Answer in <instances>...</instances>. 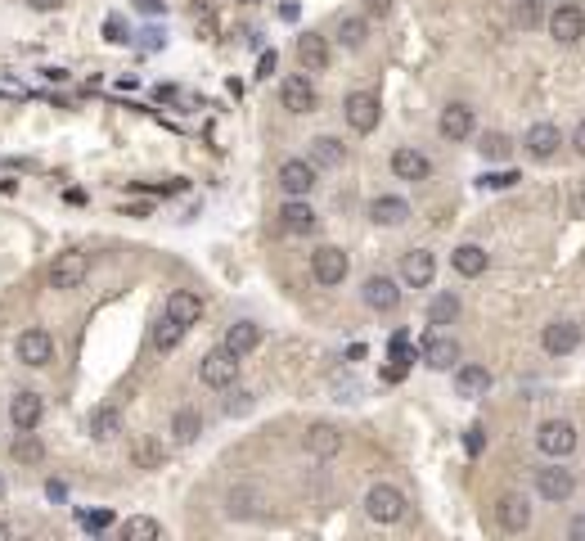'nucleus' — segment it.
I'll list each match as a JSON object with an SVG mask.
<instances>
[{
	"label": "nucleus",
	"mask_w": 585,
	"mask_h": 541,
	"mask_svg": "<svg viewBox=\"0 0 585 541\" xmlns=\"http://www.w3.org/2000/svg\"><path fill=\"white\" fill-rule=\"evenodd\" d=\"M405 510H410V501H405V492L401 487H392V483H374L369 492H365V515L374 519V524H401L405 519Z\"/></svg>",
	"instance_id": "nucleus-1"
},
{
	"label": "nucleus",
	"mask_w": 585,
	"mask_h": 541,
	"mask_svg": "<svg viewBox=\"0 0 585 541\" xmlns=\"http://www.w3.org/2000/svg\"><path fill=\"white\" fill-rule=\"evenodd\" d=\"M86 275H91V253H82V249H68V253H59L50 270H45V280H50V289H59V293H73V289H82L86 284Z\"/></svg>",
	"instance_id": "nucleus-2"
},
{
	"label": "nucleus",
	"mask_w": 585,
	"mask_h": 541,
	"mask_svg": "<svg viewBox=\"0 0 585 541\" xmlns=\"http://www.w3.org/2000/svg\"><path fill=\"white\" fill-rule=\"evenodd\" d=\"M572 492H577V474L568 469V465H541L536 469V497L541 501H550V506H563V501H572Z\"/></svg>",
	"instance_id": "nucleus-3"
},
{
	"label": "nucleus",
	"mask_w": 585,
	"mask_h": 541,
	"mask_svg": "<svg viewBox=\"0 0 585 541\" xmlns=\"http://www.w3.org/2000/svg\"><path fill=\"white\" fill-rule=\"evenodd\" d=\"M536 447H541V456H550V460L572 456V451H577V424H572V419H545V424L536 428Z\"/></svg>",
	"instance_id": "nucleus-4"
},
{
	"label": "nucleus",
	"mask_w": 585,
	"mask_h": 541,
	"mask_svg": "<svg viewBox=\"0 0 585 541\" xmlns=\"http://www.w3.org/2000/svg\"><path fill=\"white\" fill-rule=\"evenodd\" d=\"M545 27H550V36H554L559 45H577V41L585 36V9L577 5V0H563V5L550 9Z\"/></svg>",
	"instance_id": "nucleus-5"
},
{
	"label": "nucleus",
	"mask_w": 585,
	"mask_h": 541,
	"mask_svg": "<svg viewBox=\"0 0 585 541\" xmlns=\"http://www.w3.org/2000/svg\"><path fill=\"white\" fill-rule=\"evenodd\" d=\"M199 379L208 384V389H217V393H226L239 384V357L226 352V348H212L203 361H199Z\"/></svg>",
	"instance_id": "nucleus-6"
},
{
	"label": "nucleus",
	"mask_w": 585,
	"mask_h": 541,
	"mask_svg": "<svg viewBox=\"0 0 585 541\" xmlns=\"http://www.w3.org/2000/svg\"><path fill=\"white\" fill-rule=\"evenodd\" d=\"M343 118H347L351 132L369 135L374 127H378V118H383V104H378L374 91H351L347 100H343Z\"/></svg>",
	"instance_id": "nucleus-7"
},
{
	"label": "nucleus",
	"mask_w": 585,
	"mask_h": 541,
	"mask_svg": "<svg viewBox=\"0 0 585 541\" xmlns=\"http://www.w3.org/2000/svg\"><path fill=\"white\" fill-rule=\"evenodd\" d=\"M302 447H307V456H316V460H334V456L343 451V428L329 424V419H316V424H307Z\"/></svg>",
	"instance_id": "nucleus-8"
},
{
	"label": "nucleus",
	"mask_w": 585,
	"mask_h": 541,
	"mask_svg": "<svg viewBox=\"0 0 585 541\" xmlns=\"http://www.w3.org/2000/svg\"><path fill=\"white\" fill-rule=\"evenodd\" d=\"M585 330L577 320H550L545 330H541V348L550 352V357H572L577 348H581Z\"/></svg>",
	"instance_id": "nucleus-9"
},
{
	"label": "nucleus",
	"mask_w": 585,
	"mask_h": 541,
	"mask_svg": "<svg viewBox=\"0 0 585 541\" xmlns=\"http://www.w3.org/2000/svg\"><path fill=\"white\" fill-rule=\"evenodd\" d=\"M279 190H284L288 199H307V194L316 190V162H311V158H288V162H279Z\"/></svg>",
	"instance_id": "nucleus-10"
},
{
	"label": "nucleus",
	"mask_w": 585,
	"mask_h": 541,
	"mask_svg": "<svg viewBox=\"0 0 585 541\" xmlns=\"http://www.w3.org/2000/svg\"><path fill=\"white\" fill-rule=\"evenodd\" d=\"M14 352H18V361H23V366H50V361H54V339H50V330L32 325V330H23V334H18Z\"/></svg>",
	"instance_id": "nucleus-11"
},
{
	"label": "nucleus",
	"mask_w": 585,
	"mask_h": 541,
	"mask_svg": "<svg viewBox=\"0 0 585 541\" xmlns=\"http://www.w3.org/2000/svg\"><path fill=\"white\" fill-rule=\"evenodd\" d=\"M460 343L451 339V334H428L424 339V348H419V361L428 366V370H460Z\"/></svg>",
	"instance_id": "nucleus-12"
},
{
	"label": "nucleus",
	"mask_w": 585,
	"mask_h": 541,
	"mask_svg": "<svg viewBox=\"0 0 585 541\" xmlns=\"http://www.w3.org/2000/svg\"><path fill=\"white\" fill-rule=\"evenodd\" d=\"M360 298H365V307L378 311V316H387V311L401 307V289H396L392 275H369V280L360 284Z\"/></svg>",
	"instance_id": "nucleus-13"
},
{
	"label": "nucleus",
	"mask_w": 585,
	"mask_h": 541,
	"mask_svg": "<svg viewBox=\"0 0 585 541\" xmlns=\"http://www.w3.org/2000/svg\"><path fill=\"white\" fill-rule=\"evenodd\" d=\"M495 524H500L504 533H527V528H531V501H527L522 492H504V497L495 501Z\"/></svg>",
	"instance_id": "nucleus-14"
},
{
	"label": "nucleus",
	"mask_w": 585,
	"mask_h": 541,
	"mask_svg": "<svg viewBox=\"0 0 585 541\" xmlns=\"http://www.w3.org/2000/svg\"><path fill=\"white\" fill-rule=\"evenodd\" d=\"M311 275H316V284H325V289L343 284V280H347V253L334 249V244L316 249V253H311Z\"/></svg>",
	"instance_id": "nucleus-15"
},
{
	"label": "nucleus",
	"mask_w": 585,
	"mask_h": 541,
	"mask_svg": "<svg viewBox=\"0 0 585 541\" xmlns=\"http://www.w3.org/2000/svg\"><path fill=\"white\" fill-rule=\"evenodd\" d=\"M559 144H563V132H559L554 123H536V127H527V135H522V149H527V158H536V162H550V158L559 153Z\"/></svg>",
	"instance_id": "nucleus-16"
},
{
	"label": "nucleus",
	"mask_w": 585,
	"mask_h": 541,
	"mask_svg": "<svg viewBox=\"0 0 585 541\" xmlns=\"http://www.w3.org/2000/svg\"><path fill=\"white\" fill-rule=\"evenodd\" d=\"M437 280V258L428 253V249H410L405 258H401V284H410V289H428Z\"/></svg>",
	"instance_id": "nucleus-17"
},
{
	"label": "nucleus",
	"mask_w": 585,
	"mask_h": 541,
	"mask_svg": "<svg viewBox=\"0 0 585 541\" xmlns=\"http://www.w3.org/2000/svg\"><path fill=\"white\" fill-rule=\"evenodd\" d=\"M297 59H302L307 73H325L329 59H334L329 36H325V32H302V36H297Z\"/></svg>",
	"instance_id": "nucleus-18"
},
{
	"label": "nucleus",
	"mask_w": 585,
	"mask_h": 541,
	"mask_svg": "<svg viewBox=\"0 0 585 541\" xmlns=\"http://www.w3.org/2000/svg\"><path fill=\"white\" fill-rule=\"evenodd\" d=\"M279 100H284V109L288 113H297V118H307V113H316V86L307 82V77H284V86H279Z\"/></svg>",
	"instance_id": "nucleus-19"
},
{
	"label": "nucleus",
	"mask_w": 585,
	"mask_h": 541,
	"mask_svg": "<svg viewBox=\"0 0 585 541\" xmlns=\"http://www.w3.org/2000/svg\"><path fill=\"white\" fill-rule=\"evenodd\" d=\"M392 176H396V181H428V176H433V158H428L424 149H410V144H405V149L392 153Z\"/></svg>",
	"instance_id": "nucleus-20"
},
{
	"label": "nucleus",
	"mask_w": 585,
	"mask_h": 541,
	"mask_svg": "<svg viewBox=\"0 0 585 541\" xmlns=\"http://www.w3.org/2000/svg\"><path fill=\"white\" fill-rule=\"evenodd\" d=\"M279 226H284V235H311V231L320 226V212H316L307 199H288V203L279 208Z\"/></svg>",
	"instance_id": "nucleus-21"
},
{
	"label": "nucleus",
	"mask_w": 585,
	"mask_h": 541,
	"mask_svg": "<svg viewBox=\"0 0 585 541\" xmlns=\"http://www.w3.org/2000/svg\"><path fill=\"white\" fill-rule=\"evenodd\" d=\"M437 132L446 135V140H468V135L477 132V118H473V109L468 104H446L442 109V118H437Z\"/></svg>",
	"instance_id": "nucleus-22"
},
{
	"label": "nucleus",
	"mask_w": 585,
	"mask_h": 541,
	"mask_svg": "<svg viewBox=\"0 0 585 541\" xmlns=\"http://www.w3.org/2000/svg\"><path fill=\"white\" fill-rule=\"evenodd\" d=\"M167 316L190 330V325H199V316H203V298H199L194 289H171V293H167Z\"/></svg>",
	"instance_id": "nucleus-23"
},
{
	"label": "nucleus",
	"mask_w": 585,
	"mask_h": 541,
	"mask_svg": "<svg viewBox=\"0 0 585 541\" xmlns=\"http://www.w3.org/2000/svg\"><path fill=\"white\" fill-rule=\"evenodd\" d=\"M369 221H374V226H405V221H410V203H405L401 194H378V199L369 203Z\"/></svg>",
	"instance_id": "nucleus-24"
},
{
	"label": "nucleus",
	"mask_w": 585,
	"mask_h": 541,
	"mask_svg": "<svg viewBox=\"0 0 585 541\" xmlns=\"http://www.w3.org/2000/svg\"><path fill=\"white\" fill-rule=\"evenodd\" d=\"M486 393H491V370H486V366H460V370H455V398L477 402V398H486Z\"/></svg>",
	"instance_id": "nucleus-25"
},
{
	"label": "nucleus",
	"mask_w": 585,
	"mask_h": 541,
	"mask_svg": "<svg viewBox=\"0 0 585 541\" xmlns=\"http://www.w3.org/2000/svg\"><path fill=\"white\" fill-rule=\"evenodd\" d=\"M41 415H45V398L41 393H14V402H9V419H14V428H36L41 424Z\"/></svg>",
	"instance_id": "nucleus-26"
},
{
	"label": "nucleus",
	"mask_w": 585,
	"mask_h": 541,
	"mask_svg": "<svg viewBox=\"0 0 585 541\" xmlns=\"http://www.w3.org/2000/svg\"><path fill=\"white\" fill-rule=\"evenodd\" d=\"M261 325H252V320H234L230 330H226V352H234V357H252L257 348H261Z\"/></svg>",
	"instance_id": "nucleus-27"
},
{
	"label": "nucleus",
	"mask_w": 585,
	"mask_h": 541,
	"mask_svg": "<svg viewBox=\"0 0 585 541\" xmlns=\"http://www.w3.org/2000/svg\"><path fill=\"white\" fill-rule=\"evenodd\" d=\"M307 158L316 162V172H320V167H343V162H347V144H343L338 135H316L311 149H307Z\"/></svg>",
	"instance_id": "nucleus-28"
},
{
	"label": "nucleus",
	"mask_w": 585,
	"mask_h": 541,
	"mask_svg": "<svg viewBox=\"0 0 585 541\" xmlns=\"http://www.w3.org/2000/svg\"><path fill=\"white\" fill-rule=\"evenodd\" d=\"M9 456H14L18 465H41V460H45V442H41V433H36V428H18V433H14V442H9Z\"/></svg>",
	"instance_id": "nucleus-29"
},
{
	"label": "nucleus",
	"mask_w": 585,
	"mask_h": 541,
	"mask_svg": "<svg viewBox=\"0 0 585 541\" xmlns=\"http://www.w3.org/2000/svg\"><path fill=\"white\" fill-rule=\"evenodd\" d=\"M180 339H185V325H176L167 311L153 320V330H149V343H153V352H176L180 348Z\"/></svg>",
	"instance_id": "nucleus-30"
},
{
	"label": "nucleus",
	"mask_w": 585,
	"mask_h": 541,
	"mask_svg": "<svg viewBox=\"0 0 585 541\" xmlns=\"http://www.w3.org/2000/svg\"><path fill=\"white\" fill-rule=\"evenodd\" d=\"M451 267L460 270L464 280H477L482 270L491 267V258H486V249H477V244H460V249L451 253Z\"/></svg>",
	"instance_id": "nucleus-31"
},
{
	"label": "nucleus",
	"mask_w": 585,
	"mask_h": 541,
	"mask_svg": "<svg viewBox=\"0 0 585 541\" xmlns=\"http://www.w3.org/2000/svg\"><path fill=\"white\" fill-rule=\"evenodd\" d=\"M199 433H203V415H199L194 406H180V410L171 415V438H176L180 447H190V442H199Z\"/></svg>",
	"instance_id": "nucleus-32"
},
{
	"label": "nucleus",
	"mask_w": 585,
	"mask_h": 541,
	"mask_svg": "<svg viewBox=\"0 0 585 541\" xmlns=\"http://www.w3.org/2000/svg\"><path fill=\"white\" fill-rule=\"evenodd\" d=\"M334 36H338V45H343V50H360V45L369 41V18H360V14H343Z\"/></svg>",
	"instance_id": "nucleus-33"
},
{
	"label": "nucleus",
	"mask_w": 585,
	"mask_h": 541,
	"mask_svg": "<svg viewBox=\"0 0 585 541\" xmlns=\"http://www.w3.org/2000/svg\"><path fill=\"white\" fill-rule=\"evenodd\" d=\"M117 433H122V410H117V406H95V410H91V438L109 442Z\"/></svg>",
	"instance_id": "nucleus-34"
},
{
	"label": "nucleus",
	"mask_w": 585,
	"mask_h": 541,
	"mask_svg": "<svg viewBox=\"0 0 585 541\" xmlns=\"http://www.w3.org/2000/svg\"><path fill=\"white\" fill-rule=\"evenodd\" d=\"M460 320V293H437L428 302V325H455Z\"/></svg>",
	"instance_id": "nucleus-35"
},
{
	"label": "nucleus",
	"mask_w": 585,
	"mask_h": 541,
	"mask_svg": "<svg viewBox=\"0 0 585 541\" xmlns=\"http://www.w3.org/2000/svg\"><path fill=\"white\" fill-rule=\"evenodd\" d=\"M131 460H135V469H158V465L167 460V451H162V442H153V438H140V442L131 447Z\"/></svg>",
	"instance_id": "nucleus-36"
},
{
	"label": "nucleus",
	"mask_w": 585,
	"mask_h": 541,
	"mask_svg": "<svg viewBox=\"0 0 585 541\" xmlns=\"http://www.w3.org/2000/svg\"><path fill=\"white\" fill-rule=\"evenodd\" d=\"M158 537H162V524L149 519V515H135V519H126V528H122V541H158Z\"/></svg>",
	"instance_id": "nucleus-37"
},
{
	"label": "nucleus",
	"mask_w": 585,
	"mask_h": 541,
	"mask_svg": "<svg viewBox=\"0 0 585 541\" xmlns=\"http://www.w3.org/2000/svg\"><path fill=\"white\" fill-rule=\"evenodd\" d=\"M477 153L491 158V162H504V158L513 153V140H509L504 132H486L482 140H477Z\"/></svg>",
	"instance_id": "nucleus-38"
},
{
	"label": "nucleus",
	"mask_w": 585,
	"mask_h": 541,
	"mask_svg": "<svg viewBox=\"0 0 585 541\" xmlns=\"http://www.w3.org/2000/svg\"><path fill=\"white\" fill-rule=\"evenodd\" d=\"M545 18H550V14H545V5H541V0H518V5H513V23H518L522 32L541 27Z\"/></svg>",
	"instance_id": "nucleus-39"
},
{
	"label": "nucleus",
	"mask_w": 585,
	"mask_h": 541,
	"mask_svg": "<svg viewBox=\"0 0 585 541\" xmlns=\"http://www.w3.org/2000/svg\"><path fill=\"white\" fill-rule=\"evenodd\" d=\"M257 492H248V487H234L230 492V515L234 519H248V515H257Z\"/></svg>",
	"instance_id": "nucleus-40"
},
{
	"label": "nucleus",
	"mask_w": 585,
	"mask_h": 541,
	"mask_svg": "<svg viewBox=\"0 0 585 541\" xmlns=\"http://www.w3.org/2000/svg\"><path fill=\"white\" fill-rule=\"evenodd\" d=\"M518 181H522L518 172H486L477 185H482V190H509V185H518Z\"/></svg>",
	"instance_id": "nucleus-41"
},
{
	"label": "nucleus",
	"mask_w": 585,
	"mask_h": 541,
	"mask_svg": "<svg viewBox=\"0 0 585 541\" xmlns=\"http://www.w3.org/2000/svg\"><path fill=\"white\" fill-rule=\"evenodd\" d=\"M104 41H113V45H126V23H122L117 14H109V18H104Z\"/></svg>",
	"instance_id": "nucleus-42"
},
{
	"label": "nucleus",
	"mask_w": 585,
	"mask_h": 541,
	"mask_svg": "<svg viewBox=\"0 0 585 541\" xmlns=\"http://www.w3.org/2000/svg\"><path fill=\"white\" fill-rule=\"evenodd\" d=\"M482 447H486V428H482V424H473V428L464 433V451L468 456H482Z\"/></svg>",
	"instance_id": "nucleus-43"
},
{
	"label": "nucleus",
	"mask_w": 585,
	"mask_h": 541,
	"mask_svg": "<svg viewBox=\"0 0 585 541\" xmlns=\"http://www.w3.org/2000/svg\"><path fill=\"white\" fill-rule=\"evenodd\" d=\"M230 415H248L252 410V393H243V389H230V402H226Z\"/></svg>",
	"instance_id": "nucleus-44"
},
{
	"label": "nucleus",
	"mask_w": 585,
	"mask_h": 541,
	"mask_svg": "<svg viewBox=\"0 0 585 541\" xmlns=\"http://www.w3.org/2000/svg\"><path fill=\"white\" fill-rule=\"evenodd\" d=\"M257 82H266V77H275V50H261V59H257V73H252Z\"/></svg>",
	"instance_id": "nucleus-45"
},
{
	"label": "nucleus",
	"mask_w": 585,
	"mask_h": 541,
	"mask_svg": "<svg viewBox=\"0 0 585 541\" xmlns=\"http://www.w3.org/2000/svg\"><path fill=\"white\" fill-rule=\"evenodd\" d=\"M82 524H86L91 533H100V528H109V524H113V510H91Z\"/></svg>",
	"instance_id": "nucleus-46"
},
{
	"label": "nucleus",
	"mask_w": 585,
	"mask_h": 541,
	"mask_svg": "<svg viewBox=\"0 0 585 541\" xmlns=\"http://www.w3.org/2000/svg\"><path fill=\"white\" fill-rule=\"evenodd\" d=\"M365 14L369 18H387L392 14V0H365Z\"/></svg>",
	"instance_id": "nucleus-47"
},
{
	"label": "nucleus",
	"mask_w": 585,
	"mask_h": 541,
	"mask_svg": "<svg viewBox=\"0 0 585 541\" xmlns=\"http://www.w3.org/2000/svg\"><path fill=\"white\" fill-rule=\"evenodd\" d=\"M568 541H585V515H577V519L568 524Z\"/></svg>",
	"instance_id": "nucleus-48"
},
{
	"label": "nucleus",
	"mask_w": 585,
	"mask_h": 541,
	"mask_svg": "<svg viewBox=\"0 0 585 541\" xmlns=\"http://www.w3.org/2000/svg\"><path fill=\"white\" fill-rule=\"evenodd\" d=\"M135 9H144V14H167V0H135Z\"/></svg>",
	"instance_id": "nucleus-49"
},
{
	"label": "nucleus",
	"mask_w": 585,
	"mask_h": 541,
	"mask_svg": "<svg viewBox=\"0 0 585 541\" xmlns=\"http://www.w3.org/2000/svg\"><path fill=\"white\" fill-rule=\"evenodd\" d=\"M572 217H585V185L572 190Z\"/></svg>",
	"instance_id": "nucleus-50"
},
{
	"label": "nucleus",
	"mask_w": 585,
	"mask_h": 541,
	"mask_svg": "<svg viewBox=\"0 0 585 541\" xmlns=\"http://www.w3.org/2000/svg\"><path fill=\"white\" fill-rule=\"evenodd\" d=\"M572 149L585 158V123H577V132H572Z\"/></svg>",
	"instance_id": "nucleus-51"
},
{
	"label": "nucleus",
	"mask_w": 585,
	"mask_h": 541,
	"mask_svg": "<svg viewBox=\"0 0 585 541\" xmlns=\"http://www.w3.org/2000/svg\"><path fill=\"white\" fill-rule=\"evenodd\" d=\"M149 212H153L149 203H126V217H149Z\"/></svg>",
	"instance_id": "nucleus-52"
},
{
	"label": "nucleus",
	"mask_w": 585,
	"mask_h": 541,
	"mask_svg": "<svg viewBox=\"0 0 585 541\" xmlns=\"http://www.w3.org/2000/svg\"><path fill=\"white\" fill-rule=\"evenodd\" d=\"M27 5H32V9H41V14H50V9H59L63 0H27Z\"/></svg>",
	"instance_id": "nucleus-53"
},
{
	"label": "nucleus",
	"mask_w": 585,
	"mask_h": 541,
	"mask_svg": "<svg viewBox=\"0 0 585 541\" xmlns=\"http://www.w3.org/2000/svg\"><path fill=\"white\" fill-rule=\"evenodd\" d=\"M297 14H302V9H297V5H293V0H288V5H279V18H288V23H293V18H297Z\"/></svg>",
	"instance_id": "nucleus-54"
},
{
	"label": "nucleus",
	"mask_w": 585,
	"mask_h": 541,
	"mask_svg": "<svg viewBox=\"0 0 585 541\" xmlns=\"http://www.w3.org/2000/svg\"><path fill=\"white\" fill-rule=\"evenodd\" d=\"M0 541H14V533H9V524L0 519Z\"/></svg>",
	"instance_id": "nucleus-55"
},
{
	"label": "nucleus",
	"mask_w": 585,
	"mask_h": 541,
	"mask_svg": "<svg viewBox=\"0 0 585 541\" xmlns=\"http://www.w3.org/2000/svg\"><path fill=\"white\" fill-rule=\"evenodd\" d=\"M23 541H41V537H23Z\"/></svg>",
	"instance_id": "nucleus-56"
}]
</instances>
